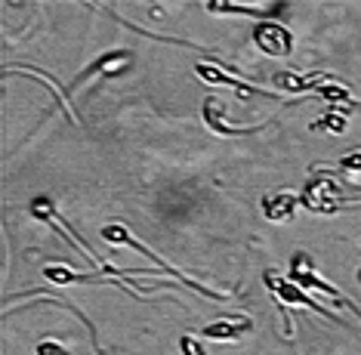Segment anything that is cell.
Segmentation results:
<instances>
[{
    "label": "cell",
    "instance_id": "cell-9",
    "mask_svg": "<svg viewBox=\"0 0 361 355\" xmlns=\"http://www.w3.org/2000/svg\"><path fill=\"white\" fill-rule=\"evenodd\" d=\"M244 331H250V318H226V321H213V325L204 327V337L210 340H223V343H232L238 340Z\"/></svg>",
    "mask_w": 361,
    "mask_h": 355
},
{
    "label": "cell",
    "instance_id": "cell-10",
    "mask_svg": "<svg viewBox=\"0 0 361 355\" xmlns=\"http://www.w3.org/2000/svg\"><path fill=\"white\" fill-rule=\"evenodd\" d=\"M346 127H349L346 114H336V112L324 114L322 121H315V124H312V130H327V133H343V130H346Z\"/></svg>",
    "mask_w": 361,
    "mask_h": 355
},
{
    "label": "cell",
    "instance_id": "cell-5",
    "mask_svg": "<svg viewBox=\"0 0 361 355\" xmlns=\"http://www.w3.org/2000/svg\"><path fill=\"white\" fill-rule=\"evenodd\" d=\"M127 62H130V49H111V53H102L99 59L90 65V68H84V71L78 74L71 87H80L87 78H96V74H118Z\"/></svg>",
    "mask_w": 361,
    "mask_h": 355
},
{
    "label": "cell",
    "instance_id": "cell-6",
    "mask_svg": "<svg viewBox=\"0 0 361 355\" xmlns=\"http://www.w3.org/2000/svg\"><path fill=\"white\" fill-rule=\"evenodd\" d=\"M195 74H198L201 80H207V84H223V87H235V90H238V96H247V93H259V87H253V84H244V80L232 78V74H228V71L216 68V65H210V62H198V65H195Z\"/></svg>",
    "mask_w": 361,
    "mask_h": 355
},
{
    "label": "cell",
    "instance_id": "cell-15",
    "mask_svg": "<svg viewBox=\"0 0 361 355\" xmlns=\"http://www.w3.org/2000/svg\"><path fill=\"white\" fill-rule=\"evenodd\" d=\"M37 355H68V352H65L59 343H50V340H44V343L37 346Z\"/></svg>",
    "mask_w": 361,
    "mask_h": 355
},
{
    "label": "cell",
    "instance_id": "cell-3",
    "mask_svg": "<svg viewBox=\"0 0 361 355\" xmlns=\"http://www.w3.org/2000/svg\"><path fill=\"white\" fill-rule=\"evenodd\" d=\"M266 284H269V291H272V294L278 296V300L287 303V306H306V309H315L318 315H331V312L318 306V303L312 300V296L302 294V291H300V284H293L290 278H284L281 272L269 269V272H266Z\"/></svg>",
    "mask_w": 361,
    "mask_h": 355
},
{
    "label": "cell",
    "instance_id": "cell-4",
    "mask_svg": "<svg viewBox=\"0 0 361 355\" xmlns=\"http://www.w3.org/2000/svg\"><path fill=\"white\" fill-rule=\"evenodd\" d=\"M204 124L213 130L216 136H244V133H253L257 127H232V124H226V109L219 99H207L204 102Z\"/></svg>",
    "mask_w": 361,
    "mask_h": 355
},
{
    "label": "cell",
    "instance_id": "cell-2",
    "mask_svg": "<svg viewBox=\"0 0 361 355\" xmlns=\"http://www.w3.org/2000/svg\"><path fill=\"white\" fill-rule=\"evenodd\" d=\"M253 44L272 59H284L293 53V35L278 22H259L253 28Z\"/></svg>",
    "mask_w": 361,
    "mask_h": 355
},
{
    "label": "cell",
    "instance_id": "cell-7",
    "mask_svg": "<svg viewBox=\"0 0 361 355\" xmlns=\"http://www.w3.org/2000/svg\"><path fill=\"white\" fill-rule=\"evenodd\" d=\"M293 210H297V195L293 192H272V195L262 198V213H266V219H272V222L290 219Z\"/></svg>",
    "mask_w": 361,
    "mask_h": 355
},
{
    "label": "cell",
    "instance_id": "cell-13",
    "mask_svg": "<svg viewBox=\"0 0 361 355\" xmlns=\"http://www.w3.org/2000/svg\"><path fill=\"white\" fill-rule=\"evenodd\" d=\"M179 349H183L185 355H207V352H204V346L198 343V340H195V337H183V340H179Z\"/></svg>",
    "mask_w": 361,
    "mask_h": 355
},
{
    "label": "cell",
    "instance_id": "cell-8",
    "mask_svg": "<svg viewBox=\"0 0 361 355\" xmlns=\"http://www.w3.org/2000/svg\"><path fill=\"white\" fill-rule=\"evenodd\" d=\"M315 84H331L327 74H275V87L284 90V93H306V90H315Z\"/></svg>",
    "mask_w": 361,
    "mask_h": 355
},
{
    "label": "cell",
    "instance_id": "cell-16",
    "mask_svg": "<svg viewBox=\"0 0 361 355\" xmlns=\"http://www.w3.org/2000/svg\"><path fill=\"white\" fill-rule=\"evenodd\" d=\"M358 282H361V269H358Z\"/></svg>",
    "mask_w": 361,
    "mask_h": 355
},
{
    "label": "cell",
    "instance_id": "cell-12",
    "mask_svg": "<svg viewBox=\"0 0 361 355\" xmlns=\"http://www.w3.org/2000/svg\"><path fill=\"white\" fill-rule=\"evenodd\" d=\"M322 99H331V102H349V90L346 87H322V90H315Z\"/></svg>",
    "mask_w": 361,
    "mask_h": 355
},
{
    "label": "cell",
    "instance_id": "cell-11",
    "mask_svg": "<svg viewBox=\"0 0 361 355\" xmlns=\"http://www.w3.org/2000/svg\"><path fill=\"white\" fill-rule=\"evenodd\" d=\"M44 275L50 278L53 284H75L78 278H80L78 272H71V269H65V266H47V269H44Z\"/></svg>",
    "mask_w": 361,
    "mask_h": 355
},
{
    "label": "cell",
    "instance_id": "cell-1",
    "mask_svg": "<svg viewBox=\"0 0 361 355\" xmlns=\"http://www.w3.org/2000/svg\"><path fill=\"white\" fill-rule=\"evenodd\" d=\"M302 204L312 213H322V217H331L343 207V186L334 183L331 176H315L312 183L302 188Z\"/></svg>",
    "mask_w": 361,
    "mask_h": 355
},
{
    "label": "cell",
    "instance_id": "cell-14",
    "mask_svg": "<svg viewBox=\"0 0 361 355\" xmlns=\"http://www.w3.org/2000/svg\"><path fill=\"white\" fill-rule=\"evenodd\" d=\"M343 170H361V152H349L346 158H340Z\"/></svg>",
    "mask_w": 361,
    "mask_h": 355
}]
</instances>
